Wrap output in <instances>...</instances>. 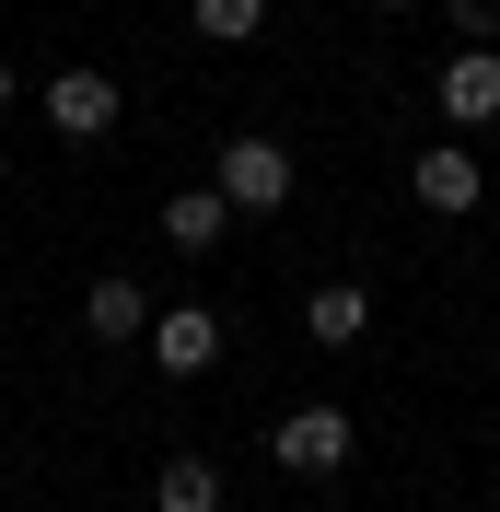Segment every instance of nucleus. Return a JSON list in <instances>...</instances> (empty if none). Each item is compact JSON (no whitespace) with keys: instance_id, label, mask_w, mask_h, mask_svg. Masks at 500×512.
Masks as SVG:
<instances>
[{"instance_id":"7ed1b4c3","label":"nucleus","mask_w":500,"mask_h":512,"mask_svg":"<svg viewBox=\"0 0 500 512\" xmlns=\"http://www.w3.org/2000/svg\"><path fill=\"white\" fill-rule=\"evenodd\" d=\"M407 198H419V210H442V222H466L477 198H489V175H477L466 140H431V152L407 163Z\"/></svg>"},{"instance_id":"f03ea898","label":"nucleus","mask_w":500,"mask_h":512,"mask_svg":"<svg viewBox=\"0 0 500 512\" xmlns=\"http://www.w3.org/2000/svg\"><path fill=\"white\" fill-rule=\"evenodd\" d=\"M349 443H361V431H349V408H326V396H314V408H291L280 431H268V454H280L291 478H338Z\"/></svg>"},{"instance_id":"39448f33","label":"nucleus","mask_w":500,"mask_h":512,"mask_svg":"<svg viewBox=\"0 0 500 512\" xmlns=\"http://www.w3.org/2000/svg\"><path fill=\"white\" fill-rule=\"evenodd\" d=\"M152 361L163 373H210L221 361V303H163L152 315Z\"/></svg>"},{"instance_id":"9b49d317","label":"nucleus","mask_w":500,"mask_h":512,"mask_svg":"<svg viewBox=\"0 0 500 512\" xmlns=\"http://www.w3.org/2000/svg\"><path fill=\"white\" fill-rule=\"evenodd\" d=\"M187 24L210 47H245V35H268V0H187Z\"/></svg>"},{"instance_id":"ddd939ff","label":"nucleus","mask_w":500,"mask_h":512,"mask_svg":"<svg viewBox=\"0 0 500 512\" xmlns=\"http://www.w3.org/2000/svg\"><path fill=\"white\" fill-rule=\"evenodd\" d=\"M12 94H24V82H12V59H0V117H12Z\"/></svg>"},{"instance_id":"20e7f679","label":"nucleus","mask_w":500,"mask_h":512,"mask_svg":"<svg viewBox=\"0 0 500 512\" xmlns=\"http://www.w3.org/2000/svg\"><path fill=\"white\" fill-rule=\"evenodd\" d=\"M431 105H442L454 128H500V47H454L442 82H431Z\"/></svg>"},{"instance_id":"6e6552de","label":"nucleus","mask_w":500,"mask_h":512,"mask_svg":"<svg viewBox=\"0 0 500 512\" xmlns=\"http://www.w3.org/2000/svg\"><path fill=\"white\" fill-rule=\"evenodd\" d=\"M361 326H373V291H361V280H326V291L303 303V338H314V350H349Z\"/></svg>"},{"instance_id":"1a4fd4ad","label":"nucleus","mask_w":500,"mask_h":512,"mask_svg":"<svg viewBox=\"0 0 500 512\" xmlns=\"http://www.w3.org/2000/svg\"><path fill=\"white\" fill-rule=\"evenodd\" d=\"M152 512H221V466H210V454H163Z\"/></svg>"},{"instance_id":"f8f14e48","label":"nucleus","mask_w":500,"mask_h":512,"mask_svg":"<svg viewBox=\"0 0 500 512\" xmlns=\"http://www.w3.org/2000/svg\"><path fill=\"white\" fill-rule=\"evenodd\" d=\"M442 12H454V35H466V47H500V0H442Z\"/></svg>"},{"instance_id":"0eeeda50","label":"nucleus","mask_w":500,"mask_h":512,"mask_svg":"<svg viewBox=\"0 0 500 512\" xmlns=\"http://www.w3.org/2000/svg\"><path fill=\"white\" fill-rule=\"evenodd\" d=\"M221 222H245L221 187H175V198H163V245H187V256H210V245H221Z\"/></svg>"},{"instance_id":"9d476101","label":"nucleus","mask_w":500,"mask_h":512,"mask_svg":"<svg viewBox=\"0 0 500 512\" xmlns=\"http://www.w3.org/2000/svg\"><path fill=\"white\" fill-rule=\"evenodd\" d=\"M82 326H94V338H152V291L94 280V291H82Z\"/></svg>"},{"instance_id":"423d86ee","label":"nucleus","mask_w":500,"mask_h":512,"mask_svg":"<svg viewBox=\"0 0 500 512\" xmlns=\"http://www.w3.org/2000/svg\"><path fill=\"white\" fill-rule=\"evenodd\" d=\"M47 128H59V140H105V128H117V82H105V70H59V82H47Z\"/></svg>"},{"instance_id":"4468645a","label":"nucleus","mask_w":500,"mask_h":512,"mask_svg":"<svg viewBox=\"0 0 500 512\" xmlns=\"http://www.w3.org/2000/svg\"><path fill=\"white\" fill-rule=\"evenodd\" d=\"M373 12H419V0H373Z\"/></svg>"},{"instance_id":"f257e3e1","label":"nucleus","mask_w":500,"mask_h":512,"mask_svg":"<svg viewBox=\"0 0 500 512\" xmlns=\"http://www.w3.org/2000/svg\"><path fill=\"white\" fill-rule=\"evenodd\" d=\"M233 210H291V152L268 140V128H245V140H221V175H210Z\"/></svg>"}]
</instances>
